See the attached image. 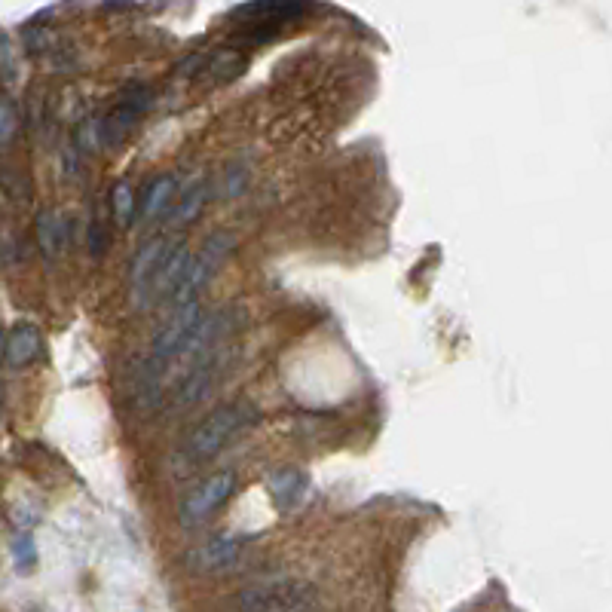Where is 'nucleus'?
<instances>
[{
  "label": "nucleus",
  "mask_w": 612,
  "mask_h": 612,
  "mask_svg": "<svg viewBox=\"0 0 612 612\" xmlns=\"http://www.w3.org/2000/svg\"><path fill=\"white\" fill-rule=\"evenodd\" d=\"M37 242H40V248L49 254V258H56V254L65 248L68 227H65V218L59 212H43L37 218Z\"/></svg>",
  "instance_id": "nucleus-13"
},
{
  "label": "nucleus",
  "mask_w": 612,
  "mask_h": 612,
  "mask_svg": "<svg viewBox=\"0 0 612 612\" xmlns=\"http://www.w3.org/2000/svg\"><path fill=\"white\" fill-rule=\"evenodd\" d=\"M245 65H248V59L239 53V49H221V53L212 56L206 71H209V77L215 83H230V80H236L245 71Z\"/></svg>",
  "instance_id": "nucleus-14"
},
{
  "label": "nucleus",
  "mask_w": 612,
  "mask_h": 612,
  "mask_svg": "<svg viewBox=\"0 0 612 612\" xmlns=\"http://www.w3.org/2000/svg\"><path fill=\"white\" fill-rule=\"evenodd\" d=\"M43 352V337L34 325H16L10 328L4 340V362L7 368H25Z\"/></svg>",
  "instance_id": "nucleus-9"
},
{
  "label": "nucleus",
  "mask_w": 612,
  "mask_h": 612,
  "mask_svg": "<svg viewBox=\"0 0 612 612\" xmlns=\"http://www.w3.org/2000/svg\"><path fill=\"white\" fill-rule=\"evenodd\" d=\"M267 487H270V496L282 512H291V508H297L303 502L306 490H310V478H306L300 469H279L270 475Z\"/></svg>",
  "instance_id": "nucleus-10"
},
{
  "label": "nucleus",
  "mask_w": 612,
  "mask_h": 612,
  "mask_svg": "<svg viewBox=\"0 0 612 612\" xmlns=\"http://www.w3.org/2000/svg\"><path fill=\"white\" fill-rule=\"evenodd\" d=\"M251 423H254V411H251L248 404H242V401L218 407L212 417H206L190 432V438L184 444L187 459H190L193 466L209 463L212 456H218L227 444H233L236 435H242Z\"/></svg>",
  "instance_id": "nucleus-1"
},
{
  "label": "nucleus",
  "mask_w": 612,
  "mask_h": 612,
  "mask_svg": "<svg viewBox=\"0 0 612 612\" xmlns=\"http://www.w3.org/2000/svg\"><path fill=\"white\" fill-rule=\"evenodd\" d=\"M153 105V92L150 86H132L123 92L120 105L101 120V138H105L108 147H117L129 138V132L138 126V120L150 111Z\"/></svg>",
  "instance_id": "nucleus-7"
},
{
  "label": "nucleus",
  "mask_w": 612,
  "mask_h": 612,
  "mask_svg": "<svg viewBox=\"0 0 612 612\" xmlns=\"http://www.w3.org/2000/svg\"><path fill=\"white\" fill-rule=\"evenodd\" d=\"M98 141H105V138H101V120H95V117L83 120L80 129H77V135H74V147H77L80 153H92V150L98 147Z\"/></svg>",
  "instance_id": "nucleus-17"
},
{
  "label": "nucleus",
  "mask_w": 612,
  "mask_h": 612,
  "mask_svg": "<svg viewBox=\"0 0 612 612\" xmlns=\"http://www.w3.org/2000/svg\"><path fill=\"white\" fill-rule=\"evenodd\" d=\"M248 542H251L248 536H236V533L212 536L209 542L196 545L187 554V564L196 573H227V570L239 567V560L245 557Z\"/></svg>",
  "instance_id": "nucleus-6"
},
{
  "label": "nucleus",
  "mask_w": 612,
  "mask_h": 612,
  "mask_svg": "<svg viewBox=\"0 0 612 612\" xmlns=\"http://www.w3.org/2000/svg\"><path fill=\"white\" fill-rule=\"evenodd\" d=\"M233 248H236V239H233L230 233H215V236H209V242L193 254L190 270H187L181 288H178L175 297L169 300L172 310H178V306H187V303H196V294L212 282V276L221 270V264L227 261V254H230Z\"/></svg>",
  "instance_id": "nucleus-3"
},
{
  "label": "nucleus",
  "mask_w": 612,
  "mask_h": 612,
  "mask_svg": "<svg viewBox=\"0 0 612 612\" xmlns=\"http://www.w3.org/2000/svg\"><path fill=\"white\" fill-rule=\"evenodd\" d=\"M16 123H19L16 105L4 95V101H0V141H4V147H10L13 132H16Z\"/></svg>",
  "instance_id": "nucleus-18"
},
{
  "label": "nucleus",
  "mask_w": 612,
  "mask_h": 612,
  "mask_svg": "<svg viewBox=\"0 0 612 612\" xmlns=\"http://www.w3.org/2000/svg\"><path fill=\"white\" fill-rule=\"evenodd\" d=\"M206 199H209V187H206V184L190 187V190L178 199V206H175V212H172V221H175V224L193 221V218L202 212V206H206Z\"/></svg>",
  "instance_id": "nucleus-15"
},
{
  "label": "nucleus",
  "mask_w": 612,
  "mask_h": 612,
  "mask_svg": "<svg viewBox=\"0 0 612 612\" xmlns=\"http://www.w3.org/2000/svg\"><path fill=\"white\" fill-rule=\"evenodd\" d=\"M242 187H245V169L230 166V169H227V181H224V193H227V196H236V193H242Z\"/></svg>",
  "instance_id": "nucleus-20"
},
{
  "label": "nucleus",
  "mask_w": 612,
  "mask_h": 612,
  "mask_svg": "<svg viewBox=\"0 0 612 612\" xmlns=\"http://www.w3.org/2000/svg\"><path fill=\"white\" fill-rule=\"evenodd\" d=\"M242 16H254L258 25H282L291 19H300L303 13H310L306 4H279V0H270V4H242L239 7Z\"/></svg>",
  "instance_id": "nucleus-12"
},
{
  "label": "nucleus",
  "mask_w": 612,
  "mask_h": 612,
  "mask_svg": "<svg viewBox=\"0 0 612 612\" xmlns=\"http://www.w3.org/2000/svg\"><path fill=\"white\" fill-rule=\"evenodd\" d=\"M13 551H16V564H19V570H31V567H34L37 548H34V539H31L28 533H19V536H16Z\"/></svg>",
  "instance_id": "nucleus-19"
},
{
  "label": "nucleus",
  "mask_w": 612,
  "mask_h": 612,
  "mask_svg": "<svg viewBox=\"0 0 612 612\" xmlns=\"http://www.w3.org/2000/svg\"><path fill=\"white\" fill-rule=\"evenodd\" d=\"M175 242H169L166 236H153L147 239L138 254L132 258V267H129V291H132V303L138 310H147L157 300H153V288H157V279H160V270L169 258Z\"/></svg>",
  "instance_id": "nucleus-4"
},
{
  "label": "nucleus",
  "mask_w": 612,
  "mask_h": 612,
  "mask_svg": "<svg viewBox=\"0 0 612 612\" xmlns=\"http://www.w3.org/2000/svg\"><path fill=\"white\" fill-rule=\"evenodd\" d=\"M236 490V475L230 472H218V475H209L202 484H196L184 499H181V508H178V518H181V527L193 530L199 524H206L218 508L233 496Z\"/></svg>",
  "instance_id": "nucleus-5"
},
{
  "label": "nucleus",
  "mask_w": 612,
  "mask_h": 612,
  "mask_svg": "<svg viewBox=\"0 0 612 612\" xmlns=\"http://www.w3.org/2000/svg\"><path fill=\"white\" fill-rule=\"evenodd\" d=\"M227 362H230V355L221 352V355H215V359L193 368L190 374H184L178 380V386L172 389V407H175V411H190V407L206 401L212 395V389L221 383V374H224Z\"/></svg>",
  "instance_id": "nucleus-8"
},
{
  "label": "nucleus",
  "mask_w": 612,
  "mask_h": 612,
  "mask_svg": "<svg viewBox=\"0 0 612 612\" xmlns=\"http://www.w3.org/2000/svg\"><path fill=\"white\" fill-rule=\"evenodd\" d=\"M111 202H114V218H117L123 227H129L132 218H135V193H132V187H129L126 181H120V184L114 187Z\"/></svg>",
  "instance_id": "nucleus-16"
},
{
  "label": "nucleus",
  "mask_w": 612,
  "mask_h": 612,
  "mask_svg": "<svg viewBox=\"0 0 612 612\" xmlns=\"http://www.w3.org/2000/svg\"><path fill=\"white\" fill-rule=\"evenodd\" d=\"M316 594L306 582L270 579L239 591L230 600V612H310Z\"/></svg>",
  "instance_id": "nucleus-2"
},
{
  "label": "nucleus",
  "mask_w": 612,
  "mask_h": 612,
  "mask_svg": "<svg viewBox=\"0 0 612 612\" xmlns=\"http://www.w3.org/2000/svg\"><path fill=\"white\" fill-rule=\"evenodd\" d=\"M175 175H160V178H153L144 190V199H141V215L144 218H160L163 212H169V206L175 202Z\"/></svg>",
  "instance_id": "nucleus-11"
}]
</instances>
